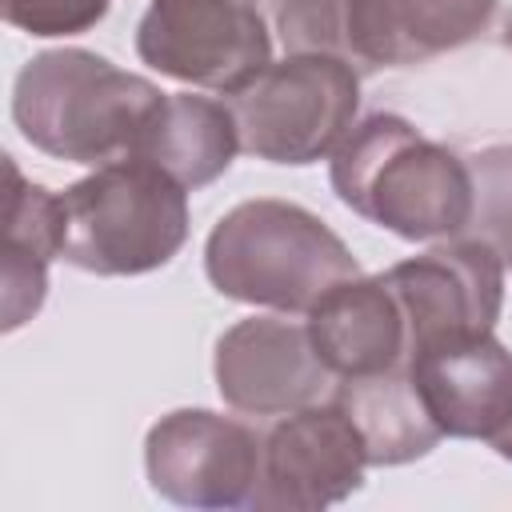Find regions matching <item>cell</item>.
Returning <instances> with one entry per match:
<instances>
[{
	"label": "cell",
	"mask_w": 512,
	"mask_h": 512,
	"mask_svg": "<svg viewBox=\"0 0 512 512\" xmlns=\"http://www.w3.org/2000/svg\"><path fill=\"white\" fill-rule=\"evenodd\" d=\"M328 180L344 208L400 240L460 236L476 208L468 160L392 112L360 120L340 140Z\"/></svg>",
	"instance_id": "cell-1"
},
{
	"label": "cell",
	"mask_w": 512,
	"mask_h": 512,
	"mask_svg": "<svg viewBox=\"0 0 512 512\" xmlns=\"http://www.w3.org/2000/svg\"><path fill=\"white\" fill-rule=\"evenodd\" d=\"M164 92L116 68L88 48H48L32 56L12 88V120L20 136L68 164L100 168L132 152L144 120Z\"/></svg>",
	"instance_id": "cell-2"
},
{
	"label": "cell",
	"mask_w": 512,
	"mask_h": 512,
	"mask_svg": "<svg viewBox=\"0 0 512 512\" xmlns=\"http://www.w3.org/2000/svg\"><path fill=\"white\" fill-rule=\"evenodd\" d=\"M204 272L228 300L308 316L324 292L360 276V264L316 212L256 196L216 220L204 244Z\"/></svg>",
	"instance_id": "cell-3"
},
{
	"label": "cell",
	"mask_w": 512,
	"mask_h": 512,
	"mask_svg": "<svg viewBox=\"0 0 512 512\" xmlns=\"http://www.w3.org/2000/svg\"><path fill=\"white\" fill-rule=\"evenodd\" d=\"M60 208V260L92 276L156 272L188 240V188L136 156L108 160L68 184Z\"/></svg>",
	"instance_id": "cell-4"
},
{
	"label": "cell",
	"mask_w": 512,
	"mask_h": 512,
	"mask_svg": "<svg viewBox=\"0 0 512 512\" xmlns=\"http://www.w3.org/2000/svg\"><path fill=\"white\" fill-rule=\"evenodd\" d=\"M240 148L268 164H316L356 128L360 76L336 52H284L244 88L228 92Z\"/></svg>",
	"instance_id": "cell-5"
},
{
	"label": "cell",
	"mask_w": 512,
	"mask_h": 512,
	"mask_svg": "<svg viewBox=\"0 0 512 512\" xmlns=\"http://www.w3.org/2000/svg\"><path fill=\"white\" fill-rule=\"evenodd\" d=\"M136 56L168 80L228 96L272 64V32L256 0H152Z\"/></svg>",
	"instance_id": "cell-6"
},
{
	"label": "cell",
	"mask_w": 512,
	"mask_h": 512,
	"mask_svg": "<svg viewBox=\"0 0 512 512\" xmlns=\"http://www.w3.org/2000/svg\"><path fill=\"white\" fill-rule=\"evenodd\" d=\"M260 456L264 436L208 408H176L144 436L148 484L180 508H248Z\"/></svg>",
	"instance_id": "cell-7"
},
{
	"label": "cell",
	"mask_w": 512,
	"mask_h": 512,
	"mask_svg": "<svg viewBox=\"0 0 512 512\" xmlns=\"http://www.w3.org/2000/svg\"><path fill=\"white\" fill-rule=\"evenodd\" d=\"M408 328V356L460 336L492 332L504 308V260L480 236H448L384 272Z\"/></svg>",
	"instance_id": "cell-8"
},
{
	"label": "cell",
	"mask_w": 512,
	"mask_h": 512,
	"mask_svg": "<svg viewBox=\"0 0 512 512\" xmlns=\"http://www.w3.org/2000/svg\"><path fill=\"white\" fill-rule=\"evenodd\" d=\"M368 448L352 416L328 400L280 416L264 436L260 480L248 508L260 512H320L348 500L364 484Z\"/></svg>",
	"instance_id": "cell-9"
},
{
	"label": "cell",
	"mask_w": 512,
	"mask_h": 512,
	"mask_svg": "<svg viewBox=\"0 0 512 512\" xmlns=\"http://www.w3.org/2000/svg\"><path fill=\"white\" fill-rule=\"evenodd\" d=\"M216 388L220 400L244 416H288L316 404L336 380L320 360L308 324L284 316L236 320L216 340Z\"/></svg>",
	"instance_id": "cell-10"
},
{
	"label": "cell",
	"mask_w": 512,
	"mask_h": 512,
	"mask_svg": "<svg viewBox=\"0 0 512 512\" xmlns=\"http://www.w3.org/2000/svg\"><path fill=\"white\" fill-rule=\"evenodd\" d=\"M408 376L440 436L492 444L512 424V352L492 332L412 352Z\"/></svg>",
	"instance_id": "cell-11"
},
{
	"label": "cell",
	"mask_w": 512,
	"mask_h": 512,
	"mask_svg": "<svg viewBox=\"0 0 512 512\" xmlns=\"http://www.w3.org/2000/svg\"><path fill=\"white\" fill-rule=\"evenodd\" d=\"M496 16V0H344V44L376 68L424 64L472 44Z\"/></svg>",
	"instance_id": "cell-12"
},
{
	"label": "cell",
	"mask_w": 512,
	"mask_h": 512,
	"mask_svg": "<svg viewBox=\"0 0 512 512\" xmlns=\"http://www.w3.org/2000/svg\"><path fill=\"white\" fill-rule=\"evenodd\" d=\"M308 336L336 380H364L408 364L400 300L380 276H348L308 308Z\"/></svg>",
	"instance_id": "cell-13"
},
{
	"label": "cell",
	"mask_w": 512,
	"mask_h": 512,
	"mask_svg": "<svg viewBox=\"0 0 512 512\" xmlns=\"http://www.w3.org/2000/svg\"><path fill=\"white\" fill-rule=\"evenodd\" d=\"M236 152H240V128L224 100L164 92V100L144 120L128 156L156 164L176 184L196 192L216 176H224Z\"/></svg>",
	"instance_id": "cell-14"
},
{
	"label": "cell",
	"mask_w": 512,
	"mask_h": 512,
	"mask_svg": "<svg viewBox=\"0 0 512 512\" xmlns=\"http://www.w3.org/2000/svg\"><path fill=\"white\" fill-rule=\"evenodd\" d=\"M4 332L28 324L48 296V264L64 248L60 192H48L20 176L16 160L4 156Z\"/></svg>",
	"instance_id": "cell-15"
},
{
	"label": "cell",
	"mask_w": 512,
	"mask_h": 512,
	"mask_svg": "<svg viewBox=\"0 0 512 512\" xmlns=\"http://www.w3.org/2000/svg\"><path fill=\"white\" fill-rule=\"evenodd\" d=\"M332 400L360 428L372 468L408 464L416 456H428L444 440L408 376V364L364 380H340L332 388Z\"/></svg>",
	"instance_id": "cell-16"
},
{
	"label": "cell",
	"mask_w": 512,
	"mask_h": 512,
	"mask_svg": "<svg viewBox=\"0 0 512 512\" xmlns=\"http://www.w3.org/2000/svg\"><path fill=\"white\" fill-rule=\"evenodd\" d=\"M472 168V188H476V208L472 224L480 240H488L504 268H512V144H492L468 156Z\"/></svg>",
	"instance_id": "cell-17"
},
{
	"label": "cell",
	"mask_w": 512,
	"mask_h": 512,
	"mask_svg": "<svg viewBox=\"0 0 512 512\" xmlns=\"http://www.w3.org/2000/svg\"><path fill=\"white\" fill-rule=\"evenodd\" d=\"M284 52H336L344 44V0H268ZM352 60V56H348Z\"/></svg>",
	"instance_id": "cell-18"
},
{
	"label": "cell",
	"mask_w": 512,
	"mask_h": 512,
	"mask_svg": "<svg viewBox=\"0 0 512 512\" xmlns=\"http://www.w3.org/2000/svg\"><path fill=\"white\" fill-rule=\"evenodd\" d=\"M112 0H0V12L12 28L52 40V36H80L108 16Z\"/></svg>",
	"instance_id": "cell-19"
},
{
	"label": "cell",
	"mask_w": 512,
	"mask_h": 512,
	"mask_svg": "<svg viewBox=\"0 0 512 512\" xmlns=\"http://www.w3.org/2000/svg\"><path fill=\"white\" fill-rule=\"evenodd\" d=\"M492 448H496V456H504V460H512V424L492 440Z\"/></svg>",
	"instance_id": "cell-20"
},
{
	"label": "cell",
	"mask_w": 512,
	"mask_h": 512,
	"mask_svg": "<svg viewBox=\"0 0 512 512\" xmlns=\"http://www.w3.org/2000/svg\"><path fill=\"white\" fill-rule=\"evenodd\" d=\"M500 40H504V48H512V16L504 20V36H500Z\"/></svg>",
	"instance_id": "cell-21"
}]
</instances>
